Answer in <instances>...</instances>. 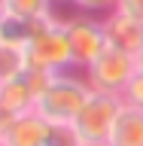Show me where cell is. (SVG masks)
<instances>
[{
  "instance_id": "obj_5",
  "label": "cell",
  "mask_w": 143,
  "mask_h": 146,
  "mask_svg": "<svg viewBox=\"0 0 143 146\" xmlns=\"http://www.w3.org/2000/svg\"><path fill=\"white\" fill-rule=\"evenodd\" d=\"M67 40H70V49H73V64L79 70H85L110 46L107 34H104V21L98 15H85V12H76V15L67 18Z\"/></svg>"
},
{
  "instance_id": "obj_10",
  "label": "cell",
  "mask_w": 143,
  "mask_h": 146,
  "mask_svg": "<svg viewBox=\"0 0 143 146\" xmlns=\"http://www.w3.org/2000/svg\"><path fill=\"white\" fill-rule=\"evenodd\" d=\"M52 12V9H49ZM43 27V15L40 18H18V15H3L0 18V43L18 46V49H27V43L37 36V31Z\"/></svg>"
},
{
  "instance_id": "obj_1",
  "label": "cell",
  "mask_w": 143,
  "mask_h": 146,
  "mask_svg": "<svg viewBox=\"0 0 143 146\" xmlns=\"http://www.w3.org/2000/svg\"><path fill=\"white\" fill-rule=\"evenodd\" d=\"M91 85L85 79V73H73V70H64V73H55L52 82L46 85V91L37 98V113L46 119V122H52V125H73L76 116L82 113L85 107V100L91 98Z\"/></svg>"
},
{
  "instance_id": "obj_13",
  "label": "cell",
  "mask_w": 143,
  "mask_h": 146,
  "mask_svg": "<svg viewBox=\"0 0 143 146\" xmlns=\"http://www.w3.org/2000/svg\"><path fill=\"white\" fill-rule=\"evenodd\" d=\"M46 146H85V140L79 137V131L73 125H52L49 128V140H46Z\"/></svg>"
},
{
  "instance_id": "obj_16",
  "label": "cell",
  "mask_w": 143,
  "mask_h": 146,
  "mask_svg": "<svg viewBox=\"0 0 143 146\" xmlns=\"http://www.w3.org/2000/svg\"><path fill=\"white\" fill-rule=\"evenodd\" d=\"M116 9H119V12H125L128 18H134V21H140V25H143V0H119Z\"/></svg>"
},
{
  "instance_id": "obj_9",
  "label": "cell",
  "mask_w": 143,
  "mask_h": 146,
  "mask_svg": "<svg viewBox=\"0 0 143 146\" xmlns=\"http://www.w3.org/2000/svg\"><path fill=\"white\" fill-rule=\"evenodd\" d=\"M110 143L113 146H143V110L140 107L122 104V113L113 125Z\"/></svg>"
},
{
  "instance_id": "obj_18",
  "label": "cell",
  "mask_w": 143,
  "mask_h": 146,
  "mask_svg": "<svg viewBox=\"0 0 143 146\" xmlns=\"http://www.w3.org/2000/svg\"><path fill=\"white\" fill-rule=\"evenodd\" d=\"M85 146H113L110 140H98V143H85Z\"/></svg>"
},
{
  "instance_id": "obj_3",
  "label": "cell",
  "mask_w": 143,
  "mask_h": 146,
  "mask_svg": "<svg viewBox=\"0 0 143 146\" xmlns=\"http://www.w3.org/2000/svg\"><path fill=\"white\" fill-rule=\"evenodd\" d=\"M137 67H140V64H137L134 55L107 46V49H104V52H100L82 73H85V79H88V85L94 91L119 94V98H122V91L128 88V82H131V76L137 73Z\"/></svg>"
},
{
  "instance_id": "obj_17",
  "label": "cell",
  "mask_w": 143,
  "mask_h": 146,
  "mask_svg": "<svg viewBox=\"0 0 143 146\" xmlns=\"http://www.w3.org/2000/svg\"><path fill=\"white\" fill-rule=\"evenodd\" d=\"M55 6H73V0H52Z\"/></svg>"
},
{
  "instance_id": "obj_7",
  "label": "cell",
  "mask_w": 143,
  "mask_h": 146,
  "mask_svg": "<svg viewBox=\"0 0 143 146\" xmlns=\"http://www.w3.org/2000/svg\"><path fill=\"white\" fill-rule=\"evenodd\" d=\"M49 128H52V122H46L37 110H31V113H25L12 122V128L6 131V137L0 143L3 146H46Z\"/></svg>"
},
{
  "instance_id": "obj_19",
  "label": "cell",
  "mask_w": 143,
  "mask_h": 146,
  "mask_svg": "<svg viewBox=\"0 0 143 146\" xmlns=\"http://www.w3.org/2000/svg\"><path fill=\"white\" fill-rule=\"evenodd\" d=\"M6 15V0H0V18Z\"/></svg>"
},
{
  "instance_id": "obj_4",
  "label": "cell",
  "mask_w": 143,
  "mask_h": 146,
  "mask_svg": "<svg viewBox=\"0 0 143 146\" xmlns=\"http://www.w3.org/2000/svg\"><path fill=\"white\" fill-rule=\"evenodd\" d=\"M125 100L119 94H104V91H91V98L85 100L82 113L76 116L73 128L79 131L85 143H98V140H110L113 125H116L119 113H122Z\"/></svg>"
},
{
  "instance_id": "obj_11",
  "label": "cell",
  "mask_w": 143,
  "mask_h": 146,
  "mask_svg": "<svg viewBox=\"0 0 143 146\" xmlns=\"http://www.w3.org/2000/svg\"><path fill=\"white\" fill-rule=\"evenodd\" d=\"M27 70V55L25 49L18 46H9V43H0V82H9L21 76Z\"/></svg>"
},
{
  "instance_id": "obj_14",
  "label": "cell",
  "mask_w": 143,
  "mask_h": 146,
  "mask_svg": "<svg viewBox=\"0 0 143 146\" xmlns=\"http://www.w3.org/2000/svg\"><path fill=\"white\" fill-rule=\"evenodd\" d=\"M116 3L119 0H73V9L76 12H85V15H110V12H116Z\"/></svg>"
},
{
  "instance_id": "obj_15",
  "label": "cell",
  "mask_w": 143,
  "mask_h": 146,
  "mask_svg": "<svg viewBox=\"0 0 143 146\" xmlns=\"http://www.w3.org/2000/svg\"><path fill=\"white\" fill-rule=\"evenodd\" d=\"M122 100L131 104V107H140V110H143V67H137V73L131 76L128 88L122 91Z\"/></svg>"
},
{
  "instance_id": "obj_8",
  "label": "cell",
  "mask_w": 143,
  "mask_h": 146,
  "mask_svg": "<svg viewBox=\"0 0 143 146\" xmlns=\"http://www.w3.org/2000/svg\"><path fill=\"white\" fill-rule=\"evenodd\" d=\"M37 107V91L31 88V82L25 79V73L9 82H0V110L9 116H25Z\"/></svg>"
},
{
  "instance_id": "obj_20",
  "label": "cell",
  "mask_w": 143,
  "mask_h": 146,
  "mask_svg": "<svg viewBox=\"0 0 143 146\" xmlns=\"http://www.w3.org/2000/svg\"><path fill=\"white\" fill-rule=\"evenodd\" d=\"M137 64H140V67H143V52H140V55H137Z\"/></svg>"
},
{
  "instance_id": "obj_2",
  "label": "cell",
  "mask_w": 143,
  "mask_h": 146,
  "mask_svg": "<svg viewBox=\"0 0 143 146\" xmlns=\"http://www.w3.org/2000/svg\"><path fill=\"white\" fill-rule=\"evenodd\" d=\"M25 55H27V67H43L49 73H64L76 67L70 40H67V18L58 12V6L43 15V27L27 43Z\"/></svg>"
},
{
  "instance_id": "obj_6",
  "label": "cell",
  "mask_w": 143,
  "mask_h": 146,
  "mask_svg": "<svg viewBox=\"0 0 143 146\" xmlns=\"http://www.w3.org/2000/svg\"><path fill=\"white\" fill-rule=\"evenodd\" d=\"M104 21V34H107V43L113 49H122L128 55H140L143 52V25L134 21V18H128L125 12H110V15L100 18Z\"/></svg>"
},
{
  "instance_id": "obj_12",
  "label": "cell",
  "mask_w": 143,
  "mask_h": 146,
  "mask_svg": "<svg viewBox=\"0 0 143 146\" xmlns=\"http://www.w3.org/2000/svg\"><path fill=\"white\" fill-rule=\"evenodd\" d=\"M49 9H55L52 0H6V12L18 18H40Z\"/></svg>"
}]
</instances>
